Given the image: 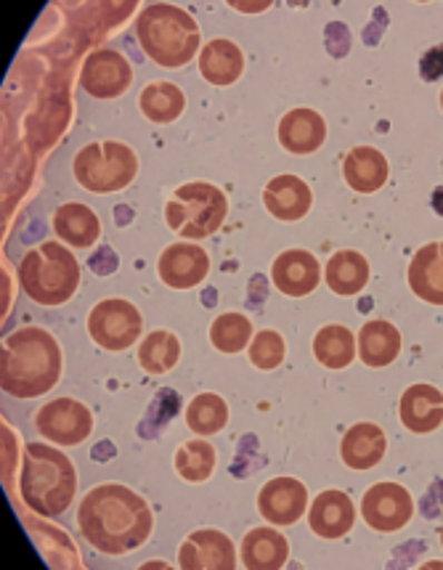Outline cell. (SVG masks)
Here are the masks:
<instances>
[{
    "label": "cell",
    "mask_w": 443,
    "mask_h": 570,
    "mask_svg": "<svg viewBox=\"0 0 443 570\" xmlns=\"http://www.w3.org/2000/svg\"><path fill=\"white\" fill-rule=\"evenodd\" d=\"M78 528L96 552L120 558L147 544L155 518L147 499L138 497L128 485L104 483L82 497Z\"/></svg>",
    "instance_id": "obj_1"
},
{
    "label": "cell",
    "mask_w": 443,
    "mask_h": 570,
    "mask_svg": "<svg viewBox=\"0 0 443 570\" xmlns=\"http://www.w3.org/2000/svg\"><path fill=\"white\" fill-rule=\"evenodd\" d=\"M65 358L57 337L40 326H22L3 340L0 385L13 399H38L51 393L61 380Z\"/></svg>",
    "instance_id": "obj_2"
},
{
    "label": "cell",
    "mask_w": 443,
    "mask_h": 570,
    "mask_svg": "<svg viewBox=\"0 0 443 570\" xmlns=\"http://www.w3.org/2000/svg\"><path fill=\"white\" fill-rule=\"evenodd\" d=\"M22 499L35 514L59 518L75 502L78 470L65 451L46 443H27L22 459Z\"/></svg>",
    "instance_id": "obj_3"
},
{
    "label": "cell",
    "mask_w": 443,
    "mask_h": 570,
    "mask_svg": "<svg viewBox=\"0 0 443 570\" xmlns=\"http://www.w3.org/2000/svg\"><path fill=\"white\" fill-rule=\"evenodd\" d=\"M136 38L144 53L159 67H186L199 53L197 19L173 3H151L138 13Z\"/></svg>",
    "instance_id": "obj_4"
},
{
    "label": "cell",
    "mask_w": 443,
    "mask_h": 570,
    "mask_svg": "<svg viewBox=\"0 0 443 570\" xmlns=\"http://www.w3.org/2000/svg\"><path fill=\"white\" fill-rule=\"evenodd\" d=\"M19 284L32 303L53 308V305L72 301L78 292L80 263L59 242H43L24 253L19 263Z\"/></svg>",
    "instance_id": "obj_5"
},
{
    "label": "cell",
    "mask_w": 443,
    "mask_h": 570,
    "mask_svg": "<svg viewBox=\"0 0 443 570\" xmlns=\"http://www.w3.org/2000/svg\"><path fill=\"white\" fill-rule=\"evenodd\" d=\"M226 215V194L207 180H189L178 186L173 199L165 205L168 228L184 239H207L224 226Z\"/></svg>",
    "instance_id": "obj_6"
},
{
    "label": "cell",
    "mask_w": 443,
    "mask_h": 570,
    "mask_svg": "<svg viewBox=\"0 0 443 570\" xmlns=\"http://www.w3.org/2000/svg\"><path fill=\"white\" fill-rule=\"evenodd\" d=\"M75 180L91 194L128 189L138 176V155L122 141H93L75 157Z\"/></svg>",
    "instance_id": "obj_7"
},
{
    "label": "cell",
    "mask_w": 443,
    "mask_h": 570,
    "mask_svg": "<svg viewBox=\"0 0 443 570\" xmlns=\"http://www.w3.org/2000/svg\"><path fill=\"white\" fill-rule=\"evenodd\" d=\"M144 318L138 314L134 303L122 301V297H109L93 305L91 316H88V335L99 347L109 353L128 351L141 337Z\"/></svg>",
    "instance_id": "obj_8"
},
{
    "label": "cell",
    "mask_w": 443,
    "mask_h": 570,
    "mask_svg": "<svg viewBox=\"0 0 443 570\" xmlns=\"http://www.w3.org/2000/svg\"><path fill=\"white\" fill-rule=\"evenodd\" d=\"M35 430L57 446H80L93 433L91 409L75 399H57L35 412Z\"/></svg>",
    "instance_id": "obj_9"
},
{
    "label": "cell",
    "mask_w": 443,
    "mask_h": 570,
    "mask_svg": "<svg viewBox=\"0 0 443 570\" xmlns=\"http://www.w3.org/2000/svg\"><path fill=\"white\" fill-rule=\"evenodd\" d=\"M134 78V67L122 53L112 51V48H96L82 61L80 88L93 99H117V96L128 94Z\"/></svg>",
    "instance_id": "obj_10"
},
{
    "label": "cell",
    "mask_w": 443,
    "mask_h": 570,
    "mask_svg": "<svg viewBox=\"0 0 443 570\" xmlns=\"http://www.w3.org/2000/svg\"><path fill=\"white\" fill-rule=\"evenodd\" d=\"M414 514L412 493L398 483H375L362 499L364 523L377 533H396Z\"/></svg>",
    "instance_id": "obj_11"
},
{
    "label": "cell",
    "mask_w": 443,
    "mask_h": 570,
    "mask_svg": "<svg viewBox=\"0 0 443 570\" xmlns=\"http://www.w3.org/2000/svg\"><path fill=\"white\" fill-rule=\"evenodd\" d=\"M157 274L165 287L170 289L199 287L207 279V274H210V255L199 245L176 242V245H168L159 255Z\"/></svg>",
    "instance_id": "obj_12"
},
{
    "label": "cell",
    "mask_w": 443,
    "mask_h": 570,
    "mask_svg": "<svg viewBox=\"0 0 443 570\" xmlns=\"http://www.w3.org/2000/svg\"><path fill=\"white\" fill-rule=\"evenodd\" d=\"M178 568L184 570H234L237 552L232 539L216 528H199L178 549Z\"/></svg>",
    "instance_id": "obj_13"
},
{
    "label": "cell",
    "mask_w": 443,
    "mask_h": 570,
    "mask_svg": "<svg viewBox=\"0 0 443 570\" xmlns=\"http://www.w3.org/2000/svg\"><path fill=\"white\" fill-rule=\"evenodd\" d=\"M308 489L297 478H274L258 493V512L276 528L295 525L306 514Z\"/></svg>",
    "instance_id": "obj_14"
},
{
    "label": "cell",
    "mask_w": 443,
    "mask_h": 570,
    "mask_svg": "<svg viewBox=\"0 0 443 570\" xmlns=\"http://www.w3.org/2000/svg\"><path fill=\"white\" fill-rule=\"evenodd\" d=\"M322 263L308 249H285L272 266L274 287L287 297H306L318 287Z\"/></svg>",
    "instance_id": "obj_15"
},
{
    "label": "cell",
    "mask_w": 443,
    "mask_h": 570,
    "mask_svg": "<svg viewBox=\"0 0 443 570\" xmlns=\"http://www.w3.org/2000/svg\"><path fill=\"white\" fill-rule=\"evenodd\" d=\"M353 523H356V507H353L348 493L322 491L311 504L308 525L318 539L337 541L348 537Z\"/></svg>",
    "instance_id": "obj_16"
},
{
    "label": "cell",
    "mask_w": 443,
    "mask_h": 570,
    "mask_svg": "<svg viewBox=\"0 0 443 570\" xmlns=\"http://www.w3.org/2000/svg\"><path fill=\"white\" fill-rule=\"evenodd\" d=\"M398 416L414 435L435 433L443 425V393L433 385H412L398 401Z\"/></svg>",
    "instance_id": "obj_17"
},
{
    "label": "cell",
    "mask_w": 443,
    "mask_h": 570,
    "mask_svg": "<svg viewBox=\"0 0 443 570\" xmlns=\"http://www.w3.org/2000/svg\"><path fill=\"white\" fill-rule=\"evenodd\" d=\"M311 202H314V194L306 180L297 176H276L263 189V205L282 224H295V220L306 218Z\"/></svg>",
    "instance_id": "obj_18"
},
{
    "label": "cell",
    "mask_w": 443,
    "mask_h": 570,
    "mask_svg": "<svg viewBox=\"0 0 443 570\" xmlns=\"http://www.w3.org/2000/svg\"><path fill=\"white\" fill-rule=\"evenodd\" d=\"M327 141V122L316 109H293L279 122V144L289 155H314Z\"/></svg>",
    "instance_id": "obj_19"
},
{
    "label": "cell",
    "mask_w": 443,
    "mask_h": 570,
    "mask_svg": "<svg viewBox=\"0 0 443 570\" xmlns=\"http://www.w3.org/2000/svg\"><path fill=\"white\" fill-rule=\"evenodd\" d=\"M343 176L353 191L375 194L387 184L391 168L383 151L375 146H356L343 159Z\"/></svg>",
    "instance_id": "obj_20"
},
{
    "label": "cell",
    "mask_w": 443,
    "mask_h": 570,
    "mask_svg": "<svg viewBox=\"0 0 443 570\" xmlns=\"http://www.w3.org/2000/svg\"><path fill=\"white\" fill-rule=\"evenodd\" d=\"M385 451L387 438L383 433V428L372 425V422H358V425H353L348 433L343 435L341 443L343 464L358 472L377 468L385 459Z\"/></svg>",
    "instance_id": "obj_21"
},
{
    "label": "cell",
    "mask_w": 443,
    "mask_h": 570,
    "mask_svg": "<svg viewBox=\"0 0 443 570\" xmlns=\"http://www.w3.org/2000/svg\"><path fill=\"white\" fill-rule=\"evenodd\" d=\"M242 72H245V53L234 40L216 38L199 51V75L210 86H234L242 78Z\"/></svg>",
    "instance_id": "obj_22"
},
{
    "label": "cell",
    "mask_w": 443,
    "mask_h": 570,
    "mask_svg": "<svg viewBox=\"0 0 443 570\" xmlns=\"http://www.w3.org/2000/svg\"><path fill=\"white\" fill-rule=\"evenodd\" d=\"M289 560L287 539L276 531V525L253 528L242 539V566L247 570H279Z\"/></svg>",
    "instance_id": "obj_23"
},
{
    "label": "cell",
    "mask_w": 443,
    "mask_h": 570,
    "mask_svg": "<svg viewBox=\"0 0 443 570\" xmlns=\"http://www.w3.org/2000/svg\"><path fill=\"white\" fill-rule=\"evenodd\" d=\"M410 287L420 301L443 305V242L420 247L410 263Z\"/></svg>",
    "instance_id": "obj_24"
},
{
    "label": "cell",
    "mask_w": 443,
    "mask_h": 570,
    "mask_svg": "<svg viewBox=\"0 0 443 570\" xmlns=\"http://www.w3.org/2000/svg\"><path fill=\"white\" fill-rule=\"evenodd\" d=\"M53 232L65 245L72 247H93L101 236V220L88 205L80 202H67L53 213Z\"/></svg>",
    "instance_id": "obj_25"
},
{
    "label": "cell",
    "mask_w": 443,
    "mask_h": 570,
    "mask_svg": "<svg viewBox=\"0 0 443 570\" xmlns=\"http://www.w3.org/2000/svg\"><path fill=\"white\" fill-rule=\"evenodd\" d=\"M401 332L391 322H366L358 332V358L364 361L370 370H385L401 356Z\"/></svg>",
    "instance_id": "obj_26"
},
{
    "label": "cell",
    "mask_w": 443,
    "mask_h": 570,
    "mask_svg": "<svg viewBox=\"0 0 443 570\" xmlns=\"http://www.w3.org/2000/svg\"><path fill=\"white\" fill-rule=\"evenodd\" d=\"M327 287L341 297L358 295L370 284V261L356 249H341L329 257L324 271Z\"/></svg>",
    "instance_id": "obj_27"
},
{
    "label": "cell",
    "mask_w": 443,
    "mask_h": 570,
    "mask_svg": "<svg viewBox=\"0 0 443 570\" xmlns=\"http://www.w3.org/2000/svg\"><path fill=\"white\" fill-rule=\"evenodd\" d=\"M356 337L348 326L343 324H327L316 332L314 337V356L324 370L341 372L348 370L356 358Z\"/></svg>",
    "instance_id": "obj_28"
},
{
    "label": "cell",
    "mask_w": 443,
    "mask_h": 570,
    "mask_svg": "<svg viewBox=\"0 0 443 570\" xmlns=\"http://www.w3.org/2000/svg\"><path fill=\"white\" fill-rule=\"evenodd\" d=\"M138 107H141L144 117L155 125L176 122L186 109V94L176 82H149L147 88L138 96Z\"/></svg>",
    "instance_id": "obj_29"
},
{
    "label": "cell",
    "mask_w": 443,
    "mask_h": 570,
    "mask_svg": "<svg viewBox=\"0 0 443 570\" xmlns=\"http://www.w3.org/2000/svg\"><path fill=\"white\" fill-rule=\"evenodd\" d=\"M178 361H181V343L168 330L149 332L147 340L138 347V364L149 374H165L176 370Z\"/></svg>",
    "instance_id": "obj_30"
},
{
    "label": "cell",
    "mask_w": 443,
    "mask_h": 570,
    "mask_svg": "<svg viewBox=\"0 0 443 570\" xmlns=\"http://www.w3.org/2000/svg\"><path fill=\"white\" fill-rule=\"evenodd\" d=\"M216 464H218L216 449H213V443L205 441V438L186 441L184 446L176 451V472L186 483L210 481L213 472H216Z\"/></svg>",
    "instance_id": "obj_31"
},
{
    "label": "cell",
    "mask_w": 443,
    "mask_h": 570,
    "mask_svg": "<svg viewBox=\"0 0 443 570\" xmlns=\"http://www.w3.org/2000/svg\"><path fill=\"white\" fill-rule=\"evenodd\" d=\"M186 425L194 435H216L228 425V406L216 393L194 395L186 406Z\"/></svg>",
    "instance_id": "obj_32"
},
{
    "label": "cell",
    "mask_w": 443,
    "mask_h": 570,
    "mask_svg": "<svg viewBox=\"0 0 443 570\" xmlns=\"http://www.w3.org/2000/svg\"><path fill=\"white\" fill-rule=\"evenodd\" d=\"M253 322L245 314H220L210 324V343L220 353L247 351L253 343Z\"/></svg>",
    "instance_id": "obj_33"
},
{
    "label": "cell",
    "mask_w": 443,
    "mask_h": 570,
    "mask_svg": "<svg viewBox=\"0 0 443 570\" xmlns=\"http://www.w3.org/2000/svg\"><path fill=\"white\" fill-rule=\"evenodd\" d=\"M247 356H250V364L260 372H274L285 364L287 345L285 337L276 330H260L255 332L250 347H247Z\"/></svg>",
    "instance_id": "obj_34"
},
{
    "label": "cell",
    "mask_w": 443,
    "mask_h": 570,
    "mask_svg": "<svg viewBox=\"0 0 443 570\" xmlns=\"http://www.w3.org/2000/svg\"><path fill=\"white\" fill-rule=\"evenodd\" d=\"M420 75L422 80L435 82L443 75V46H435L431 51L425 53L420 61Z\"/></svg>",
    "instance_id": "obj_35"
},
{
    "label": "cell",
    "mask_w": 443,
    "mask_h": 570,
    "mask_svg": "<svg viewBox=\"0 0 443 570\" xmlns=\"http://www.w3.org/2000/svg\"><path fill=\"white\" fill-rule=\"evenodd\" d=\"M433 210L443 215V186H439V189L433 191Z\"/></svg>",
    "instance_id": "obj_36"
},
{
    "label": "cell",
    "mask_w": 443,
    "mask_h": 570,
    "mask_svg": "<svg viewBox=\"0 0 443 570\" xmlns=\"http://www.w3.org/2000/svg\"><path fill=\"white\" fill-rule=\"evenodd\" d=\"M441 547H443V525H441Z\"/></svg>",
    "instance_id": "obj_37"
},
{
    "label": "cell",
    "mask_w": 443,
    "mask_h": 570,
    "mask_svg": "<svg viewBox=\"0 0 443 570\" xmlns=\"http://www.w3.org/2000/svg\"><path fill=\"white\" fill-rule=\"evenodd\" d=\"M441 109H443V94H441Z\"/></svg>",
    "instance_id": "obj_38"
}]
</instances>
